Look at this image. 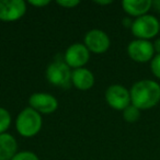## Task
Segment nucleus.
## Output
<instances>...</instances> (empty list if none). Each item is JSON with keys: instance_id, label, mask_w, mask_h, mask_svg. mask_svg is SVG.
<instances>
[{"instance_id": "f257e3e1", "label": "nucleus", "mask_w": 160, "mask_h": 160, "mask_svg": "<svg viewBox=\"0 0 160 160\" xmlns=\"http://www.w3.org/2000/svg\"><path fill=\"white\" fill-rule=\"evenodd\" d=\"M129 93L132 104L139 110H147L160 101V86L153 80L144 79L134 83Z\"/></svg>"}, {"instance_id": "f03ea898", "label": "nucleus", "mask_w": 160, "mask_h": 160, "mask_svg": "<svg viewBox=\"0 0 160 160\" xmlns=\"http://www.w3.org/2000/svg\"><path fill=\"white\" fill-rule=\"evenodd\" d=\"M16 127L20 135L32 137L36 135L42 127V116L32 108H25L17 118Z\"/></svg>"}, {"instance_id": "7ed1b4c3", "label": "nucleus", "mask_w": 160, "mask_h": 160, "mask_svg": "<svg viewBox=\"0 0 160 160\" xmlns=\"http://www.w3.org/2000/svg\"><path fill=\"white\" fill-rule=\"evenodd\" d=\"M46 78L52 85L67 89L71 85L70 67L65 62V60H54L47 67Z\"/></svg>"}, {"instance_id": "20e7f679", "label": "nucleus", "mask_w": 160, "mask_h": 160, "mask_svg": "<svg viewBox=\"0 0 160 160\" xmlns=\"http://www.w3.org/2000/svg\"><path fill=\"white\" fill-rule=\"evenodd\" d=\"M132 32L138 40H148L157 35L160 31V22L150 14L138 17L133 21Z\"/></svg>"}, {"instance_id": "39448f33", "label": "nucleus", "mask_w": 160, "mask_h": 160, "mask_svg": "<svg viewBox=\"0 0 160 160\" xmlns=\"http://www.w3.org/2000/svg\"><path fill=\"white\" fill-rule=\"evenodd\" d=\"M27 11L23 0H0V20L12 22L22 18Z\"/></svg>"}, {"instance_id": "423d86ee", "label": "nucleus", "mask_w": 160, "mask_h": 160, "mask_svg": "<svg viewBox=\"0 0 160 160\" xmlns=\"http://www.w3.org/2000/svg\"><path fill=\"white\" fill-rule=\"evenodd\" d=\"M105 100L113 109L124 110L131 103V93L123 86L112 85L105 91Z\"/></svg>"}, {"instance_id": "0eeeda50", "label": "nucleus", "mask_w": 160, "mask_h": 160, "mask_svg": "<svg viewBox=\"0 0 160 160\" xmlns=\"http://www.w3.org/2000/svg\"><path fill=\"white\" fill-rule=\"evenodd\" d=\"M65 62L69 67L73 68H82L83 65L88 62L90 58V51L87 48L85 44L80 43H75L70 45L66 49L65 53Z\"/></svg>"}, {"instance_id": "6e6552de", "label": "nucleus", "mask_w": 160, "mask_h": 160, "mask_svg": "<svg viewBox=\"0 0 160 160\" xmlns=\"http://www.w3.org/2000/svg\"><path fill=\"white\" fill-rule=\"evenodd\" d=\"M127 53L133 60L138 62H146L152 58L155 54L153 44L147 40L132 41L127 46Z\"/></svg>"}, {"instance_id": "1a4fd4ad", "label": "nucleus", "mask_w": 160, "mask_h": 160, "mask_svg": "<svg viewBox=\"0 0 160 160\" xmlns=\"http://www.w3.org/2000/svg\"><path fill=\"white\" fill-rule=\"evenodd\" d=\"M29 103L30 108L43 114L53 113L58 108L57 99L52 94L43 93V92H36L32 94L29 99Z\"/></svg>"}, {"instance_id": "9d476101", "label": "nucleus", "mask_w": 160, "mask_h": 160, "mask_svg": "<svg viewBox=\"0 0 160 160\" xmlns=\"http://www.w3.org/2000/svg\"><path fill=\"white\" fill-rule=\"evenodd\" d=\"M85 45L89 51L97 54L104 53L110 47V38L101 30H90L85 35Z\"/></svg>"}, {"instance_id": "9b49d317", "label": "nucleus", "mask_w": 160, "mask_h": 160, "mask_svg": "<svg viewBox=\"0 0 160 160\" xmlns=\"http://www.w3.org/2000/svg\"><path fill=\"white\" fill-rule=\"evenodd\" d=\"M71 82L79 90H89L94 85V76L87 68H77L71 72Z\"/></svg>"}, {"instance_id": "f8f14e48", "label": "nucleus", "mask_w": 160, "mask_h": 160, "mask_svg": "<svg viewBox=\"0 0 160 160\" xmlns=\"http://www.w3.org/2000/svg\"><path fill=\"white\" fill-rule=\"evenodd\" d=\"M16 138L8 133L0 134V160H11L17 153Z\"/></svg>"}, {"instance_id": "ddd939ff", "label": "nucleus", "mask_w": 160, "mask_h": 160, "mask_svg": "<svg viewBox=\"0 0 160 160\" xmlns=\"http://www.w3.org/2000/svg\"><path fill=\"white\" fill-rule=\"evenodd\" d=\"M125 12L134 17L145 16L152 6L151 0H124L122 2Z\"/></svg>"}, {"instance_id": "4468645a", "label": "nucleus", "mask_w": 160, "mask_h": 160, "mask_svg": "<svg viewBox=\"0 0 160 160\" xmlns=\"http://www.w3.org/2000/svg\"><path fill=\"white\" fill-rule=\"evenodd\" d=\"M140 116V111L138 108H136L135 105L129 104L126 109L123 110V118L126 122L128 123H134L139 118Z\"/></svg>"}, {"instance_id": "2eb2a0df", "label": "nucleus", "mask_w": 160, "mask_h": 160, "mask_svg": "<svg viewBox=\"0 0 160 160\" xmlns=\"http://www.w3.org/2000/svg\"><path fill=\"white\" fill-rule=\"evenodd\" d=\"M11 123L10 113L3 108H0V134H3L8 129Z\"/></svg>"}, {"instance_id": "dca6fc26", "label": "nucleus", "mask_w": 160, "mask_h": 160, "mask_svg": "<svg viewBox=\"0 0 160 160\" xmlns=\"http://www.w3.org/2000/svg\"><path fill=\"white\" fill-rule=\"evenodd\" d=\"M11 160H38V157L32 151H20L17 152Z\"/></svg>"}, {"instance_id": "f3484780", "label": "nucleus", "mask_w": 160, "mask_h": 160, "mask_svg": "<svg viewBox=\"0 0 160 160\" xmlns=\"http://www.w3.org/2000/svg\"><path fill=\"white\" fill-rule=\"evenodd\" d=\"M150 68H151V71H152L153 75H155L156 77L160 78V55L157 54V55L152 58Z\"/></svg>"}, {"instance_id": "a211bd4d", "label": "nucleus", "mask_w": 160, "mask_h": 160, "mask_svg": "<svg viewBox=\"0 0 160 160\" xmlns=\"http://www.w3.org/2000/svg\"><path fill=\"white\" fill-rule=\"evenodd\" d=\"M79 3L80 2L78 0H57V5L66 8H72L75 6H78Z\"/></svg>"}, {"instance_id": "6ab92c4d", "label": "nucleus", "mask_w": 160, "mask_h": 160, "mask_svg": "<svg viewBox=\"0 0 160 160\" xmlns=\"http://www.w3.org/2000/svg\"><path fill=\"white\" fill-rule=\"evenodd\" d=\"M29 2L33 6H36V7H44V6L48 5L49 1L48 0H30Z\"/></svg>"}, {"instance_id": "aec40b11", "label": "nucleus", "mask_w": 160, "mask_h": 160, "mask_svg": "<svg viewBox=\"0 0 160 160\" xmlns=\"http://www.w3.org/2000/svg\"><path fill=\"white\" fill-rule=\"evenodd\" d=\"M122 23H123V24H124V27H126V28H132V25H133V21H132L129 18H125V19H123Z\"/></svg>"}, {"instance_id": "412c9836", "label": "nucleus", "mask_w": 160, "mask_h": 160, "mask_svg": "<svg viewBox=\"0 0 160 160\" xmlns=\"http://www.w3.org/2000/svg\"><path fill=\"white\" fill-rule=\"evenodd\" d=\"M153 49H155V52H157L158 55H160V38L156 40V42L153 43Z\"/></svg>"}, {"instance_id": "4be33fe9", "label": "nucleus", "mask_w": 160, "mask_h": 160, "mask_svg": "<svg viewBox=\"0 0 160 160\" xmlns=\"http://www.w3.org/2000/svg\"><path fill=\"white\" fill-rule=\"evenodd\" d=\"M152 6L155 7L156 11L160 12V0H156V1H152Z\"/></svg>"}, {"instance_id": "5701e85b", "label": "nucleus", "mask_w": 160, "mask_h": 160, "mask_svg": "<svg viewBox=\"0 0 160 160\" xmlns=\"http://www.w3.org/2000/svg\"><path fill=\"white\" fill-rule=\"evenodd\" d=\"M96 3H99V5H110V3H112L111 0H107V1H96Z\"/></svg>"}]
</instances>
